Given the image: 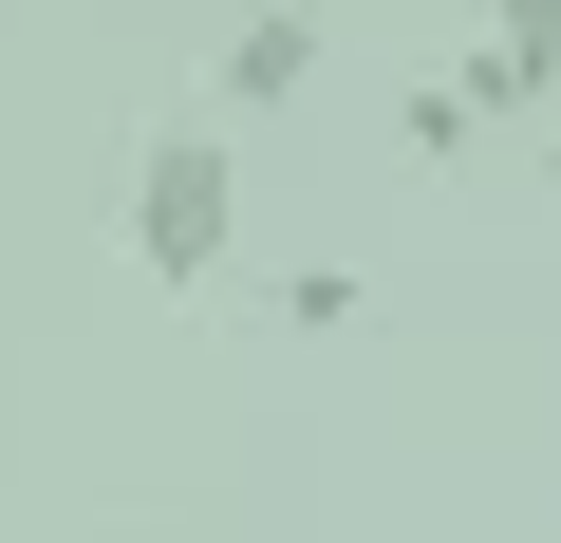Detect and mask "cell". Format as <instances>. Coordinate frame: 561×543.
I'll list each match as a JSON object with an SVG mask.
<instances>
[{"label": "cell", "instance_id": "cell-3", "mask_svg": "<svg viewBox=\"0 0 561 543\" xmlns=\"http://www.w3.org/2000/svg\"><path fill=\"white\" fill-rule=\"evenodd\" d=\"M468 113H561V0H486V57H468Z\"/></svg>", "mask_w": 561, "mask_h": 543}, {"label": "cell", "instance_id": "cell-4", "mask_svg": "<svg viewBox=\"0 0 561 543\" xmlns=\"http://www.w3.org/2000/svg\"><path fill=\"white\" fill-rule=\"evenodd\" d=\"M393 150H412V169H468V150H486L468 76H412V94H393Z\"/></svg>", "mask_w": 561, "mask_h": 543}, {"label": "cell", "instance_id": "cell-5", "mask_svg": "<svg viewBox=\"0 0 561 543\" xmlns=\"http://www.w3.org/2000/svg\"><path fill=\"white\" fill-rule=\"evenodd\" d=\"M542 169H561V113H542Z\"/></svg>", "mask_w": 561, "mask_h": 543}, {"label": "cell", "instance_id": "cell-2", "mask_svg": "<svg viewBox=\"0 0 561 543\" xmlns=\"http://www.w3.org/2000/svg\"><path fill=\"white\" fill-rule=\"evenodd\" d=\"M300 94H319V0H243L206 57V113H300Z\"/></svg>", "mask_w": 561, "mask_h": 543}, {"label": "cell", "instance_id": "cell-1", "mask_svg": "<svg viewBox=\"0 0 561 543\" xmlns=\"http://www.w3.org/2000/svg\"><path fill=\"white\" fill-rule=\"evenodd\" d=\"M113 225H131V282H169V301L225 282V244H243V150H225V113H169V132L131 150V206H113Z\"/></svg>", "mask_w": 561, "mask_h": 543}]
</instances>
